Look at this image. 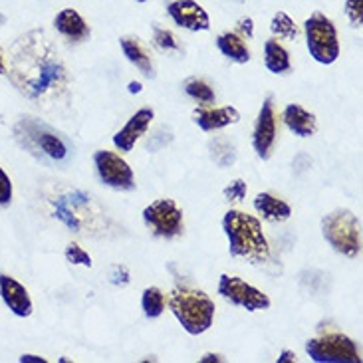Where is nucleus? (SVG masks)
<instances>
[{"instance_id": "1", "label": "nucleus", "mask_w": 363, "mask_h": 363, "mask_svg": "<svg viewBox=\"0 0 363 363\" xmlns=\"http://www.w3.org/2000/svg\"><path fill=\"white\" fill-rule=\"evenodd\" d=\"M9 78L24 98L46 104L66 96L68 69L42 32H30L10 50Z\"/></svg>"}, {"instance_id": "2", "label": "nucleus", "mask_w": 363, "mask_h": 363, "mask_svg": "<svg viewBox=\"0 0 363 363\" xmlns=\"http://www.w3.org/2000/svg\"><path fill=\"white\" fill-rule=\"evenodd\" d=\"M223 230L228 238L230 256L242 258L250 264H264L270 258V246L256 216L230 208L223 218Z\"/></svg>"}, {"instance_id": "3", "label": "nucleus", "mask_w": 363, "mask_h": 363, "mask_svg": "<svg viewBox=\"0 0 363 363\" xmlns=\"http://www.w3.org/2000/svg\"><path fill=\"white\" fill-rule=\"evenodd\" d=\"M169 308L186 334L201 335L213 325L215 320V302L211 296L196 288L179 286L169 294Z\"/></svg>"}, {"instance_id": "4", "label": "nucleus", "mask_w": 363, "mask_h": 363, "mask_svg": "<svg viewBox=\"0 0 363 363\" xmlns=\"http://www.w3.org/2000/svg\"><path fill=\"white\" fill-rule=\"evenodd\" d=\"M322 235L335 252L347 258L362 252V223L347 208H337L322 218Z\"/></svg>"}, {"instance_id": "5", "label": "nucleus", "mask_w": 363, "mask_h": 363, "mask_svg": "<svg viewBox=\"0 0 363 363\" xmlns=\"http://www.w3.org/2000/svg\"><path fill=\"white\" fill-rule=\"evenodd\" d=\"M16 139L20 141L22 147H26L34 155H42L44 159H50L54 163L66 161L69 155V147L66 141L60 138L58 133H54L48 125L38 123L36 119H22L14 129Z\"/></svg>"}, {"instance_id": "6", "label": "nucleus", "mask_w": 363, "mask_h": 363, "mask_svg": "<svg viewBox=\"0 0 363 363\" xmlns=\"http://www.w3.org/2000/svg\"><path fill=\"white\" fill-rule=\"evenodd\" d=\"M304 34H306V46L310 56L330 66L335 60L340 58V40H337V30L332 20L328 18L322 12H314L310 18L304 22Z\"/></svg>"}, {"instance_id": "7", "label": "nucleus", "mask_w": 363, "mask_h": 363, "mask_svg": "<svg viewBox=\"0 0 363 363\" xmlns=\"http://www.w3.org/2000/svg\"><path fill=\"white\" fill-rule=\"evenodd\" d=\"M306 354L315 363H362L354 340L340 332H328L308 340Z\"/></svg>"}, {"instance_id": "8", "label": "nucleus", "mask_w": 363, "mask_h": 363, "mask_svg": "<svg viewBox=\"0 0 363 363\" xmlns=\"http://www.w3.org/2000/svg\"><path fill=\"white\" fill-rule=\"evenodd\" d=\"M143 223L159 238H177L185 230L183 211L173 199H157L143 208Z\"/></svg>"}, {"instance_id": "9", "label": "nucleus", "mask_w": 363, "mask_h": 363, "mask_svg": "<svg viewBox=\"0 0 363 363\" xmlns=\"http://www.w3.org/2000/svg\"><path fill=\"white\" fill-rule=\"evenodd\" d=\"M218 294L233 306L245 308L246 312H258L270 308V298L260 292L258 288L250 286L238 276L223 274L218 280Z\"/></svg>"}, {"instance_id": "10", "label": "nucleus", "mask_w": 363, "mask_h": 363, "mask_svg": "<svg viewBox=\"0 0 363 363\" xmlns=\"http://www.w3.org/2000/svg\"><path fill=\"white\" fill-rule=\"evenodd\" d=\"M94 165L98 171V177L101 179L104 185L111 186L116 191H133L135 189V175L133 169L123 157L118 153L99 149L94 153Z\"/></svg>"}, {"instance_id": "11", "label": "nucleus", "mask_w": 363, "mask_h": 363, "mask_svg": "<svg viewBox=\"0 0 363 363\" xmlns=\"http://www.w3.org/2000/svg\"><path fill=\"white\" fill-rule=\"evenodd\" d=\"M276 135V111H274V96H268L262 104V108L258 111V119L255 125V135H252V147H255L256 155L268 161L272 151H274Z\"/></svg>"}, {"instance_id": "12", "label": "nucleus", "mask_w": 363, "mask_h": 363, "mask_svg": "<svg viewBox=\"0 0 363 363\" xmlns=\"http://www.w3.org/2000/svg\"><path fill=\"white\" fill-rule=\"evenodd\" d=\"M167 14L181 28L191 32H206L211 28V18L206 10L195 0H173L169 2Z\"/></svg>"}, {"instance_id": "13", "label": "nucleus", "mask_w": 363, "mask_h": 363, "mask_svg": "<svg viewBox=\"0 0 363 363\" xmlns=\"http://www.w3.org/2000/svg\"><path fill=\"white\" fill-rule=\"evenodd\" d=\"M153 118H155V113L151 108H141L135 116H131L128 123L113 135V145L119 149V153H129L135 147L139 139L147 133Z\"/></svg>"}, {"instance_id": "14", "label": "nucleus", "mask_w": 363, "mask_h": 363, "mask_svg": "<svg viewBox=\"0 0 363 363\" xmlns=\"http://www.w3.org/2000/svg\"><path fill=\"white\" fill-rule=\"evenodd\" d=\"M88 203L89 196L79 193V191L72 193V195L60 196V199H56V203H54V216L68 226L69 230L82 233L84 225H86V218L82 216V213L88 206Z\"/></svg>"}, {"instance_id": "15", "label": "nucleus", "mask_w": 363, "mask_h": 363, "mask_svg": "<svg viewBox=\"0 0 363 363\" xmlns=\"http://www.w3.org/2000/svg\"><path fill=\"white\" fill-rule=\"evenodd\" d=\"M0 298L10 312L18 318H28L34 310L28 290L20 284L18 280H14L6 274H0Z\"/></svg>"}, {"instance_id": "16", "label": "nucleus", "mask_w": 363, "mask_h": 363, "mask_svg": "<svg viewBox=\"0 0 363 363\" xmlns=\"http://www.w3.org/2000/svg\"><path fill=\"white\" fill-rule=\"evenodd\" d=\"M193 121L203 131H216L226 125H235L240 121V111L233 106L225 108H213V106H201L193 111Z\"/></svg>"}, {"instance_id": "17", "label": "nucleus", "mask_w": 363, "mask_h": 363, "mask_svg": "<svg viewBox=\"0 0 363 363\" xmlns=\"http://www.w3.org/2000/svg\"><path fill=\"white\" fill-rule=\"evenodd\" d=\"M54 28L58 30L60 34L69 42H86L89 38V26L86 20L82 18L78 10L64 9L60 10L54 18Z\"/></svg>"}, {"instance_id": "18", "label": "nucleus", "mask_w": 363, "mask_h": 363, "mask_svg": "<svg viewBox=\"0 0 363 363\" xmlns=\"http://www.w3.org/2000/svg\"><path fill=\"white\" fill-rule=\"evenodd\" d=\"M286 128L290 129L298 138H312L318 131V119L312 111H308L298 104H290L286 106L284 113H282Z\"/></svg>"}, {"instance_id": "19", "label": "nucleus", "mask_w": 363, "mask_h": 363, "mask_svg": "<svg viewBox=\"0 0 363 363\" xmlns=\"http://www.w3.org/2000/svg\"><path fill=\"white\" fill-rule=\"evenodd\" d=\"M119 46L123 50V56L135 66V68L145 76V78H155V66L147 48L141 44V40L135 36H123L119 40Z\"/></svg>"}, {"instance_id": "20", "label": "nucleus", "mask_w": 363, "mask_h": 363, "mask_svg": "<svg viewBox=\"0 0 363 363\" xmlns=\"http://www.w3.org/2000/svg\"><path fill=\"white\" fill-rule=\"evenodd\" d=\"M255 208L268 223H284L292 215L290 205L272 193H258L255 199Z\"/></svg>"}, {"instance_id": "21", "label": "nucleus", "mask_w": 363, "mask_h": 363, "mask_svg": "<svg viewBox=\"0 0 363 363\" xmlns=\"http://www.w3.org/2000/svg\"><path fill=\"white\" fill-rule=\"evenodd\" d=\"M216 48L220 54L236 64L250 62V48L246 46V40L238 32H223L216 36Z\"/></svg>"}, {"instance_id": "22", "label": "nucleus", "mask_w": 363, "mask_h": 363, "mask_svg": "<svg viewBox=\"0 0 363 363\" xmlns=\"http://www.w3.org/2000/svg\"><path fill=\"white\" fill-rule=\"evenodd\" d=\"M264 66L268 68L270 74L276 76H282L288 74L292 68V62H290V54L288 50L278 42V40H266L264 44Z\"/></svg>"}, {"instance_id": "23", "label": "nucleus", "mask_w": 363, "mask_h": 363, "mask_svg": "<svg viewBox=\"0 0 363 363\" xmlns=\"http://www.w3.org/2000/svg\"><path fill=\"white\" fill-rule=\"evenodd\" d=\"M141 308H143V314L149 320H155L159 315L165 312V294L161 292V288L157 286H151L143 290L141 296Z\"/></svg>"}, {"instance_id": "24", "label": "nucleus", "mask_w": 363, "mask_h": 363, "mask_svg": "<svg viewBox=\"0 0 363 363\" xmlns=\"http://www.w3.org/2000/svg\"><path fill=\"white\" fill-rule=\"evenodd\" d=\"M270 32L282 40H290L294 42L300 36V28L296 26V22L286 12H276L272 20H270Z\"/></svg>"}, {"instance_id": "25", "label": "nucleus", "mask_w": 363, "mask_h": 363, "mask_svg": "<svg viewBox=\"0 0 363 363\" xmlns=\"http://www.w3.org/2000/svg\"><path fill=\"white\" fill-rule=\"evenodd\" d=\"M185 94L191 99H195L199 101L201 106H211V104H215V89L211 88L208 84H206L205 79H199V78H191L185 82Z\"/></svg>"}, {"instance_id": "26", "label": "nucleus", "mask_w": 363, "mask_h": 363, "mask_svg": "<svg viewBox=\"0 0 363 363\" xmlns=\"http://www.w3.org/2000/svg\"><path fill=\"white\" fill-rule=\"evenodd\" d=\"M211 149H213V159H215V163H223V155H225V163H226V167L228 165H233L235 163V159H236V151L235 147L226 141V139H216V141H213L211 143Z\"/></svg>"}, {"instance_id": "27", "label": "nucleus", "mask_w": 363, "mask_h": 363, "mask_svg": "<svg viewBox=\"0 0 363 363\" xmlns=\"http://www.w3.org/2000/svg\"><path fill=\"white\" fill-rule=\"evenodd\" d=\"M153 42L155 46L161 50H179V40L177 36L167 28H161V26H153Z\"/></svg>"}, {"instance_id": "28", "label": "nucleus", "mask_w": 363, "mask_h": 363, "mask_svg": "<svg viewBox=\"0 0 363 363\" xmlns=\"http://www.w3.org/2000/svg\"><path fill=\"white\" fill-rule=\"evenodd\" d=\"M66 260H68L69 264H79V266H91L94 262H91V256L82 248L79 245H76V242H69L68 246H66Z\"/></svg>"}, {"instance_id": "29", "label": "nucleus", "mask_w": 363, "mask_h": 363, "mask_svg": "<svg viewBox=\"0 0 363 363\" xmlns=\"http://www.w3.org/2000/svg\"><path fill=\"white\" fill-rule=\"evenodd\" d=\"M345 16L354 28H362L363 0H345Z\"/></svg>"}, {"instance_id": "30", "label": "nucleus", "mask_w": 363, "mask_h": 363, "mask_svg": "<svg viewBox=\"0 0 363 363\" xmlns=\"http://www.w3.org/2000/svg\"><path fill=\"white\" fill-rule=\"evenodd\" d=\"M246 191H248V186H246L245 181H242V179H236V181H233V183L223 191V195H225V199L228 203H240V201H245Z\"/></svg>"}, {"instance_id": "31", "label": "nucleus", "mask_w": 363, "mask_h": 363, "mask_svg": "<svg viewBox=\"0 0 363 363\" xmlns=\"http://www.w3.org/2000/svg\"><path fill=\"white\" fill-rule=\"evenodd\" d=\"M12 201V181L0 167V206H9Z\"/></svg>"}, {"instance_id": "32", "label": "nucleus", "mask_w": 363, "mask_h": 363, "mask_svg": "<svg viewBox=\"0 0 363 363\" xmlns=\"http://www.w3.org/2000/svg\"><path fill=\"white\" fill-rule=\"evenodd\" d=\"M109 280H111V284H119V286L129 284V270L123 264L111 266V274H109Z\"/></svg>"}, {"instance_id": "33", "label": "nucleus", "mask_w": 363, "mask_h": 363, "mask_svg": "<svg viewBox=\"0 0 363 363\" xmlns=\"http://www.w3.org/2000/svg\"><path fill=\"white\" fill-rule=\"evenodd\" d=\"M236 32H238L242 38H252V36H255V20L250 18V16L238 18V22H236Z\"/></svg>"}, {"instance_id": "34", "label": "nucleus", "mask_w": 363, "mask_h": 363, "mask_svg": "<svg viewBox=\"0 0 363 363\" xmlns=\"http://www.w3.org/2000/svg\"><path fill=\"white\" fill-rule=\"evenodd\" d=\"M296 362V354L290 352V350H284L280 357H278V363H294Z\"/></svg>"}, {"instance_id": "35", "label": "nucleus", "mask_w": 363, "mask_h": 363, "mask_svg": "<svg viewBox=\"0 0 363 363\" xmlns=\"http://www.w3.org/2000/svg\"><path fill=\"white\" fill-rule=\"evenodd\" d=\"M28 362L44 363L46 359H44V357H38V355H22V357H20V363H28Z\"/></svg>"}, {"instance_id": "36", "label": "nucleus", "mask_w": 363, "mask_h": 363, "mask_svg": "<svg viewBox=\"0 0 363 363\" xmlns=\"http://www.w3.org/2000/svg\"><path fill=\"white\" fill-rule=\"evenodd\" d=\"M129 91H131V94H141V91H143V86H141L139 82H131V84H129Z\"/></svg>"}, {"instance_id": "37", "label": "nucleus", "mask_w": 363, "mask_h": 363, "mask_svg": "<svg viewBox=\"0 0 363 363\" xmlns=\"http://www.w3.org/2000/svg\"><path fill=\"white\" fill-rule=\"evenodd\" d=\"M6 74V60H4V52L0 48V76Z\"/></svg>"}, {"instance_id": "38", "label": "nucleus", "mask_w": 363, "mask_h": 363, "mask_svg": "<svg viewBox=\"0 0 363 363\" xmlns=\"http://www.w3.org/2000/svg\"><path fill=\"white\" fill-rule=\"evenodd\" d=\"M201 362H203V363H206V362H223V357H220V355H215V354H206L205 357L201 359Z\"/></svg>"}, {"instance_id": "39", "label": "nucleus", "mask_w": 363, "mask_h": 363, "mask_svg": "<svg viewBox=\"0 0 363 363\" xmlns=\"http://www.w3.org/2000/svg\"><path fill=\"white\" fill-rule=\"evenodd\" d=\"M4 22H6V16H4V14H2V12H0V26H2V24H4Z\"/></svg>"}, {"instance_id": "40", "label": "nucleus", "mask_w": 363, "mask_h": 363, "mask_svg": "<svg viewBox=\"0 0 363 363\" xmlns=\"http://www.w3.org/2000/svg\"><path fill=\"white\" fill-rule=\"evenodd\" d=\"M133 2H139V4H145L147 0H133Z\"/></svg>"}, {"instance_id": "41", "label": "nucleus", "mask_w": 363, "mask_h": 363, "mask_svg": "<svg viewBox=\"0 0 363 363\" xmlns=\"http://www.w3.org/2000/svg\"><path fill=\"white\" fill-rule=\"evenodd\" d=\"M0 123H2V119H0Z\"/></svg>"}]
</instances>
